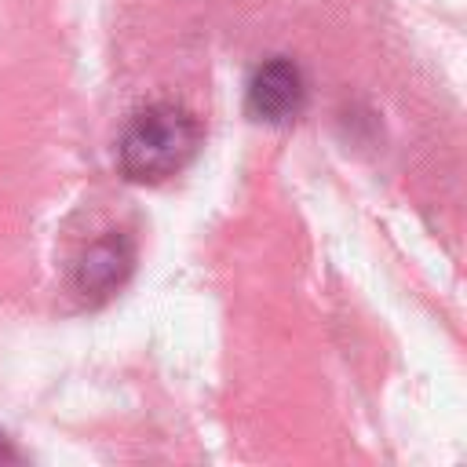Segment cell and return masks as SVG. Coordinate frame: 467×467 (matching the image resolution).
Returning <instances> with one entry per match:
<instances>
[{
	"instance_id": "obj_3",
	"label": "cell",
	"mask_w": 467,
	"mask_h": 467,
	"mask_svg": "<svg viewBox=\"0 0 467 467\" xmlns=\"http://www.w3.org/2000/svg\"><path fill=\"white\" fill-rule=\"evenodd\" d=\"M131 266H135L131 241L124 234H106L95 244H88L84 255L77 259L73 285L88 303H102L124 288V281L131 277Z\"/></svg>"
},
{
	"instance_id": "obj_1",
	"label": "cell",
	"mask_w": 467,
	"mask_h": 467,
	"mask_svg": "<svg viewBox=\"0 0 467 467\" xmlns=\"http://www.w3.org/2000/svg\"><path fill=\"white\" fill-rule=\"evenodd\" d=\"M197 146H201V124L186 106L150 102L124 124L117 139V164L124 179L139 186H157L179 175L197 157Z\"/></svg>"
},
{
	"instance_id": "obj_4",
	"label": "cell",
	"mask_w": 467,
	"mask_h": 467,
	"mask_svg": "<svg viewBox=\"0 0 467 467\" xmlns=\"http://www.w3.org/2000/svg\"><path fill=\"white\" fill-rule=\"evenodd\" d=\"M11 456H15V449H11L7 434H0V460H11Z\"/></svg>"
},
{
	"instance_id": "obj_2",
	"label": "cell",
	"mask_w": 467,
	"mask_h": 467,
	"mask_svg": "<svg viewBox=\"0 0 467 467\" xmlns=\"http://www.w3.org/2000/svg\"><path fill=\"white\" fill-rule=\"evenodd\" d=\"M303 106H306V80L292 58L274 55L263 66H255L248 80V95H244V109L252 120L288 124L292 117L303 113Z\"/></svg>"
}]
</instances>
